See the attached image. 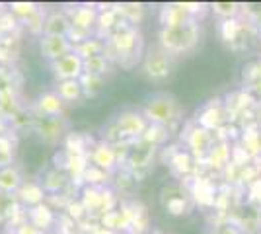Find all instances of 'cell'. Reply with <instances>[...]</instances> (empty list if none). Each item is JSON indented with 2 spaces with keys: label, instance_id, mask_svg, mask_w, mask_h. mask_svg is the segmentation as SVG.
Returning <instances> with one entry per match:
<instances>
[{
  "label": "cell",
  "instance_id": "cell-2",
  "mask_svg": "<svg viewBox=\"0 0 261 234\" xmlns=\"http://www.w3.org/2000/svg\"><path fill=\"white\" fill-rule=\"evenodd\" d=\"M177 113H179L177 101L174 98H168V96H158V98L148 101V106H146V115L160 123L172 121L177 117Z\"/></svg>",
  "mask_w": 261,
  "mask_h": 234
},
{
  "label": "cell",
  "instance_id": "cell-4",
  "mask_svg": "<svg viewBox=\"0 0 261 234\" xmlns=\"http://www.w3.org/2000/svg\"><path fill=\"white\" fill-rule=\"evenodd\" d=\"M215 234H242V232H240L236 226H232V224H222V226H218Z\"/></svg>",
  "mask_w": 261,
  "mask_h": 234
},
{
  "label": "cell",
  "instance_id": "cell-3",
  "mask_svg": "<svg viewBox=\"0 0 261 234\" xmlns=\"http://www.w3.org/2000/svg\"><path fill=\"white\" fill-rule=\"evenodd\" d=\"M146 68L152 76H164L168 74V61L164 53H150L148 61H146Z\"/></svg>",
  "mask_w": 261,
  "mask_h": 234
},
{
  "label": "cell",
  "instance_id": "cell-1",
  "mask_svg": "<svg viewBox=\"0 0 261 234\" xmlns=\"http://www.w3.org/2000/svg\"><path fill=\"white\" fill-rule=\"evenodd\" d=\"M197 32L193 25L187 23H172V28L164 35V45L172 51H181L187 49L189 45L195 43Z\"/></svg>",
  "mask_w": 261,
  "mask_h": 234
}]
</instances>
